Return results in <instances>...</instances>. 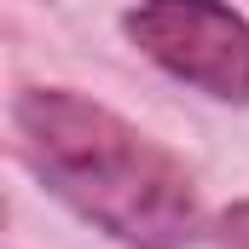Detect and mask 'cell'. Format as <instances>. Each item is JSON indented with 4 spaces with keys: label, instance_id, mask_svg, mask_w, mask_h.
Instances as JSON below:
<instances>
[{
    "label": "cell",
    "instance_id": "2",
    "mask_svg": "<svg viewBox=\"0 0 249 249\" xmlns=\"http://www.w3.org/2000/svg\"><path fill=\"white\" fill-rule=\"evenodd\" d=\"M127 41L197 93L249 105V23L226 0H139Z\"/></svg>",
    "mask_w": 249,
    "mask_h": 249
},
{
    "label": "cell",
    "instance_id": "3",
    "mask_svg": "<svg viewBox=\"0 0 249 249\" xmlns=\"http://www.w3.org/2000/svg\"><path fill=\"white\" fill-rule=\"evenodd\" d=\"M220 249H249V203H232L226 214H220Z\"/></svg>",
    "mask_w": 249,
    "mask_h": 249
},
{
    "label": "cell",
    "instance_id": "1",
    "mask_svg": "<svg viewBox=\"0 0 249 249\" xmlns=\"http://www.w3.org/2000/svg\"><path fill=\"white\" fill-rule=\"evenodd\" d=\"M12 127L41 186L105 238L127 249H180L197 238L191 174L116 110L64 87H35L18 93Z\"/></svg>",
    "mask_w": 249,
    "mask_h": 249
}]
</instances>
